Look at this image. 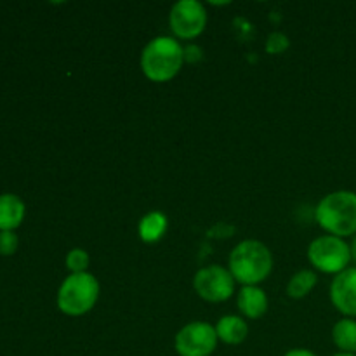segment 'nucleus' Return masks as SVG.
<instances>
[{"mask_svg": "<svg viewBox=\"0 0 356 356\" xmlns=\"http://www.w3.org/2000/svg\"><path fill=\"white\" fill-rule=\"evenodd\" d=\"M228 270L235 282L243 287L257 285L270 277L273 270V256L259 240H243L229 254Z\"/></svg>", "mask_w": 356, "mask_h": 356, "instance_id": "obj_3", "label": "nucleus"}, {"mask_svg": "<svg viewBox=\"0 0 356 356\" xmlns=\"http://www.w3.org/2000/svg\"><path fill=\"white\" fill-rule=\"evenodd\" d=\"M167 216L160 211H152L141 218L138 225V235L145 243H156L167 232Z\"/></svg>", "mask_w": 356, "mask_h": 356, "instance_id": "obj_13", "label": "nucleus"}, {"mask_svg": "<svg viewBox=\"0 0 356 356\" xmlns=\"http://www.w3.org/2000/svg\"><path fill=\"white\" fill-rule=\"evenodd\" d=\"M90 264L89 254L83 249H72L66 256V268L72 273H87V268Z\"/></svg>", "mask_w": 356, "mask_h": 356, "instance_id": "obj_16", "label": "nucleus"}, {"mask_svg": "<svg viewBox=\"0 0 356 356\" xmlns=\"http://www.w3.org/2000/svg\"><path fill=\"white\" fill-rule=\"evenodd\" d=\"M214 329L218 334V339L228 346H238L249 336V325L242 316L236 315H226L219 318Z\"/></svg>", "mask_w": 356, "mask_h": 356, "instance_id": "obj_11", "label": "nucleus"}, {"mask_svg": "<svg viewBox=\"0 0 356 356\" xmlns=\"http://www.w3.org/2000/svg\"><path fill=\"white\" fill-rule=\"evenodd\" d=\"M169 24L176 38L193 40L207 26V10L198 0H179L170 9Z\"/></svg>", "mask_w": 356, "mask_h": 356, "instance_id": "obj_6", "label": "nucleus"}, {"mask_svg": "<svg viewBox=\"0 0 356 356\" xmlns=\"http://www.w3.org/2000/svg\"><path fill=\"white\" fill-rule=\"evenodd\" d=\"M204 58V52L197 44H190L184 47V63H198Z\"/></svg>", "mask_w": 356, "mask_h": 356, "instance_id": "obj_19", "label": "nucleus"}, {"mask_svg": "<svg viewBox=\"0 0 356 356\" xmlns=\"http://www.w3.org/2000/svg\"><path fill=\"white\" fill-rule=\"evenodd\" d=\"M19 240L14 232H0V254L2 256H13L17 250Z\"/></svg>", "mask_w": 356, "mask_h": 356, "instance_id": "obj_18", "label": "nucleus"}, {"mask_svg": "<svg viewBox=\"0 0 356 356\" xmlns=\"http://www.w3.org/2000/svg\"><path fill=\"white\" fill-rule=\"evenodd\" d=\"M184 65V47L176 37H155L141 52V70L148 80L163 83L172 80Z\"/></svg>", "mask_w": 356, "mask_h": 356, "instance_id": "obj_1", "label": "nucleus"}, {"mask_svg": "<svg viewBox=\"0 0 356 356\" xmlns=\"http://www.w3.org/2000/svg\"><path fill=\"white\" fill-rule=\"evenodd\" d=\"M193 289L204 301L225 302L235 292V278L226 268L205 266L195 275Z\"/></svg>", "mask_w": 356, "mask_h": 356, "instance_id": "obj_8", "label": "nucleus"}, {"mask_svg": "<svg viewBox=\"0 0 356 356\" xmlns=\"http://www.w3.org/2000/svg\"><path fill=\"white\" fill-rule=\"evenodd\" d=\"M218 343L214 327L205 322H191L176 334L174 350L179 356H211Z\"/></svg>", "mask_w": 356, "mask_h": 356, "instance_id": "obj_7", "label": "nucleus"}, {"mask_svg": "<svg viewBox=\"0 0 356 356\" xmlns=\"http://www.w3.org/2000/svg\"><path fill=\"white\" fill-rule=\"evenodd\" d=\"M315 219L327 235L353 236L356 233V193L337 190L325 195L315 209Z\"/></svg>", "mask_w": 356, "mask_h": 356, "instance_id": "obj_2", "label": "nucleus"}, {"mask_svg": "<svg viewBox=\"0 0 356 356\" xmlns=\"http://www.w3.org/2000/svg\"><path fill=\"white\" fill-rule=\"evenodd\" d=\"M350 250H351V261H353V263H356V233L353 235V238H351Z\"/></svg>", "mask_w": 356, "mask_h": 356, "instance_id": "obj_21", "label": "nucleus"}, {"mask_svg": "<svg viewBox=\"0 0 356 356\" xmlns=\"http://www.w3.org/2000/svg\"><path fill=\"white\" fill-rule=\"evenodd\" d=\"M318 284V275L313 270H301L289 280L287 294L292 299H302Z\"/></svg>", "mask_w": 356, "mask_h": 356, "instance_id": "obj_15", "label": "nucleus"}, {"mask_svg": "<svg viewBox=\"0 0 356 356\" xmlns=\"http://www.w3.org/2000/svg\"><path fill=\"white\" fill-rule=\"evenodd\" d=\"M24 212V202L17 195H0V232H14L23 222Z\"/></svg>", "mask_w": 356, "mask_h": 356, "instance_id": "obj_12", "label": "nucleus"}, {"mask_svg": "<svg viewBox=\"0 0 356 356\" xmlns=\"http://www.w3.org/2000/svg\"><path fill=\"white\" fill-rule=\"evenodd\" d=\"M308 259L315 270L325 275H339L350 268L351 250L344 238L323 235L313 240L308 247Z\"/></svg>", "mask_w": 356, "mask_h": 356, "instance_id": "obj_5", "label": "nucleus"}, {"mask_svg": "<svg viewBox=\"0 0 356 356\" xmlns=\"http://www.w3.org/2000/svg\"><path fill=\"white\" fill-rule=\"evenodd\" d=\"M330 301L344 318H356V266H350L334 277Z\"/></svg>", "mask_w": 356, "mask_h": 356, "instance_id": "obj_9", "label": "nucleus"}, {"mask_svg": "<svg viewBox=\"0 0 356 356\" xmlns=\"http://www.w3.org/2000/svg\"><path fill=\"white\" fill-rule=\"evenodd\" d=\"M332 356H356V355H350V353H336V355H332Z\"/></svg>", "mask_w": 356, "mask_h": 356, "instance_id": "obj_22", "label": "nucleus"}, {"mask_svg": "<svg viewBox=\"0 0 356 356\" xmlns=\"http://www.w3.org/2000/svg\"><path fill=\"white\" fill-rule=\"evenodd\" d=\"M289 45H291V40H289L287 35L282 33V31H273V33L266 38L268 54H273V56L284 54V52L289 49Z\"/></svg>", "mask_w": 356, "mask_h": 356, "instance_id": "obj_17", "label": "nucleus"}, {"mask_svg": "<svg viewBox=\"0 0 356 356\" xmlns=\"http://www.w3.org/2000/svg\"><path fill=\"white\" fill-rule=\"evenodd\" d=\"M284 356H318V355L313 353V351L309 350H305V348H296V350L287 351Z\"/></svg>", "mask_w": 356, "mask_h": 356, "instance_id": "obj_20", "label": "nucleus"}, {"mask_svg": "<svg viewBox=\"0 0 356 356\" xmlns=\"http://www.w3.org/2000/svg\"><path fill=\"white\" fill-rule=\"evenodd\" d=\"M332 341L339 353L356 355V320H339L332 329Z\"/></svg>", "mask_w": 356, "mask_h": 356, "instance_id": "obj_14", "label": "nucleus"}, {"mask_svg": "<svg viewBox=\"0 0 356 356\" xmlns=\"http://www.w3.org/2000/svg\"><path fill=\"white\" fill-rule=\"evenodd\" d=\"M236 305H238L240 313L249 320H257L268 312V296L263 289L257 285H247L240 289L236 296Z\"/></svg>", "mask_w": 356, "mask_h": 356, "instance_id": "obj_10", "label": "nucleus"}, {"mask_svg": "<svg viewBox=\"0 0 356 356\" xmlns=\"http://www.w3.org/2000/svg\"><path fill=\"white\" fill-rule=\"evenodd\" d=\"M99 299V282L94 275L72 273L63 280L58 291V308L68 316H82L96 306Z\"/></svg>", "mask_w": 356, "mask_h": 356, "instance_id": "obj_4", "label": "nucleus"}]
</instances>
